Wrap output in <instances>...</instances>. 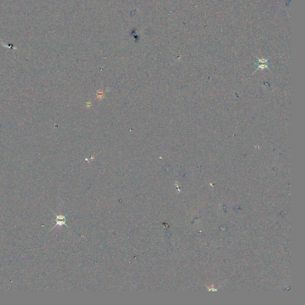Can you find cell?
<instances>
[{
    "label": "cell",
    "mask_w": 305,
    "mask_h": 305,
    "mask_svg": "<svg viewBox=\"0 0 305 305\" xmlns=\"http://www.w3.org/2000/svg\"><path fill=\"white\" fill-rule=\"evenodd\" d=\"M55 215L56 216V219H55L56 225L53 228H54V227H55L57 226H61V225H66L65 224V222H66V216H65L57 215L55 214Z\"/></svg>",
    "instance_id": "6da1fadb"
}]
</instances>
